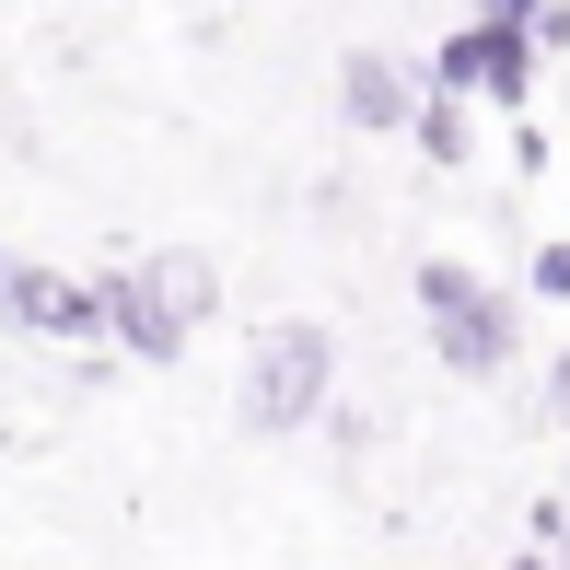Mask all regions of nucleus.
Masks as SVG:
<instances>
[{"label": "nucleus", "instance_id": "nucleus-2", "mask_svg": "<svg viewBox=\"0 0 570 570\" xmlns=\"http://www.w3.org/2000/svg\"><path fill=\"white\" fill-rule=\"evenodd\" d=\"M420 315H431V350L454 373H501L512 361V303L478 268H454V256H420Z\"/></svg>", "mask_w": 570, "mask_h": 570}, {"label": "nucleus", "instance_id": "nucleus-8", "mask_svg": "<svg viewBox=\"0 0 570 570\" xmlns=\"http://www.w3.org/2000/svg\"><path fill=\"white\" fill-rule=\"evenodd\" d=\"M535 292H548V303H570V245H535Z\"/></svg>", "mask_w": 570, "mask_h": 570}, {"label": "nucleus", "instance_id": "nucleus-6", "mask_svg": "<svg viewBox=\"0 0 570 570\" xmlns=\"http://www.w3.org/2000/svg\"><path fill=\"white\" fill-rule=\"evenodd\" d=\"M338 106H350L361 128H420V106H407V82H396V59H373V47L338 70Z\"/></svg>", "mask_w": 570, "mask_h": 570}, {"label": "nucleus", "instance_id": "nucleus-4", "mask_svg": "<svg viewBox=\"0 0 570 570\" xmlns=\"http://www.w3.org/2000/svg\"><path fill=\"white\" fill-rule=\"evenodd\" d=\"M0 315L23 326V338H117V292L106 279H59L36 268V256L0 245Z\"/></svg>", "mask_w": 570, "mask_h": 570}, {"label": "nucleus", "instance_id": "nucleus-10", "mask_svg": "<svg viewBox=\"0 0 570 570\" xmlns=\"http://www.w3.org/2000/svg\"><path fill=\"white\" fill-rule=\"evenodd\" d=\"M548 548H559V570H570V512H559V535H548Z\"/></svg>", "mask_w": 570, "mask_h": 570}, {"label": "nucleus", "instance_id": "nucleus-1", "mask_svg": "<svg viewBox=\"0 0 570 570\" xmlns=\"http://www.w3.org/2000/svg\"><path fill=\"white\" fill-rule=\"evenodd\" d=\"M117 292V350H140V361H175L187 350V326L210 315V256H128V268L106 279Z\"/></svg>", "mask_w": 570, "mask_h": 570}, {"label": "nucleus", "instance_id": "nucleus-11", "mask_svg": "<svg viewBox=\"0 0 570 570\" xmlns=\"http://www.w3.org/2000/svg\"><path fill=\"white\" fill-rule=\"evenodd\" d=\"M559 396H570V361H559Z\"/></svg>", "mask_w": 570, "mask_h": 570}, {"label": "nucleus", "instance_id": "nucleus-9", "mask_svg": "<svg viewBox=\"0 0 570 570\" xmlns=\"http://www.w3.org/2000/svg\"><path fill=\"white\" fill-rule=\"evenodd\" d=\"M512 570H548V535H535V548H524V559H512Z\"/></svg>", "mask_w": 570, "mask_h": 570}, {"label": "nucleus", "instance_id": "nucleus-3", "mask_svg": "<svg viewBox=\"0 0 570 570\" xmlns=\"http://www.w3.org/2000/svg\"><path fill=\"white\" fill-rule=\"evenodd\" d=\"M326 373H338V338H326V326H279V338L245 361V431H303L326 407Z\"/></svg>", "mask_w": 570, "mask_h": 570}, {"label": "nucleus", "instance_id": "nucleus-5", "mask_svg": "<svg viewBox=\"0 0 570 570\" xmlns=\"http://www.w3.org/2000/svg\"><path fill=\"white\" fill-rule=\"evenodd\" d=\"M535 23H512V12H489V23H465V36H443V59H431V82L443 94H489V106H524L535 94Z\"/></svg>", "mask_w": 570, "mask_h": 570}, {"label": "nucleus", "instance_id": "nucleus-7", "mask_svg": "<svg viewBox=\"0 0 570 570\" xmlns=\"http://www.w3.org/2000/svg\"><path fill=\"white\" fill-rule=\"evenodd\" d=\"M420 151L431 164H465V94H431L420 106Z\"/></svg>", "mask_w": 570, "mask_h": 570}]
</instances>
